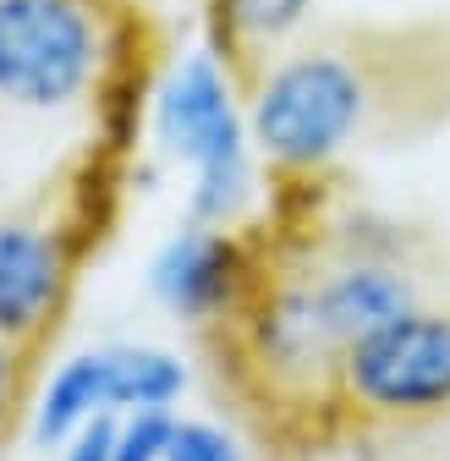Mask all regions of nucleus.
I'll return each mask as SVG.
<instances>
[{
  "mask_svg": "<svg viewBox=\"0 0 450 461\" xmlns=\"http://www.w3.org/2000/svg\"><path fill=\"white\" fill-rule=\"evenodd\" d=\"M143 132L154 154L187 176V220L253 230L269 203V170L248 132V72L209 33L176 44L148 77Z\"/></svg>",
  "mask_w": 450,
  "mask_h": 461,
  "instance_id": "obj_1",
  "label": "nucleus"
},
{
  "mask_svg": "<svg viewBox=\"0 0 450 461\" xmlns=\"http://www.w3.org/2000/svg\"><path fill=\"white\" fill-rule=\"evenodd\" d=\"M390 77L363 44L302 39L248 67V132L269 182H324L384 122Z\"/></svg>",
  "mask_w": 450,
  "mask_h": 461,
  "instance_id": "obj_2",
  "label": "nucleus"
},
{
  "mask_svg": "<svg viewBox=\"0 0 450 461\" xmlns=\"http://www.w3.org/2000/svg\"><path fill=\"white\" fill-rule=\"evenodd\" d=\"M132 28L116 0H0V115L88 122L116 99Z\"/></svg>",
  "mask_w": 450,
  "mask_h": 461,
  "instance_id": "obj_3",
  "label": "nucleus"
},
{
  "mask_svg": "<svg viewBox=\"0 0 450 461\" xmlns=\"http://www.w3.org/2000/svg\"><path fill=\"white\" fill-rule=\"evenodd\" d=\"M335 407L368 429H423L450 418V308L418 303L363 335L335 368Z\"/></svg>",
  "mask_w": 450,
  "mask_h": 461,
  "instance_id": "obj_4",
  "label": "nucleus"
},
{
  "mask_svg": "<svg viewBox=\"0 0 450 461\" xmlns=\"http://www.w3.org/2000/svg\"><path fill=\"white\" fill-rule=\"evenodd\" d=\"M242 374L253 379V390L274 407H329L335 401V368H341V346H335L313 280L302 269V258L264 269L253 303L242 308V319L231 324Z\"/></svg>",
  "mask_w": 450,
  "mask_h": 461,
  "instance_id": "obj_5",
  "label": "nucleus"
},
{
  "mask_svg": "<svg viewBox=\"0 0 450 461\" xmlns=\"http://www.w3.org/2000/svg\"><path fill=\"white\" fill-rule=\"evenodd\" d=\"M302 269L341 352L423 303V280L401 253V237H357V220L313 242L302 253Z\"/></svg>",
  "mask_w": 450,
  "mask_h": 461,
  "instance_id": "obj_6",
  "label": "nucleus"
},
{
  "mask_svg": "<svg viewBox=\"0 0 450 461\" xmlns=\"http://www.w3.org/2000/svg\"><path fill=\"white\" fill-rule=\"evenodd\" d=\"M264 280V258L253 253L248 230H220L182 220L148 253L143 285L165 319L187 330H231Z\"/></svg>",
  "mask_w": 450,
  "mask_h": 461,
  "instance_id": "obj_7",
  "label": "nucleus"
},
{
  "mask_svg": "<svg viewBox=\"0 0 450 461\" xmlns=\"http://www.w3.org/2000/svg\"><path fill=\"white\" fill-rule=\"evenodd\" d=\"M77 280L72 225L50 209L0 214V340L33 352L55 335Z\"/></svg>",
  "mask_w": 450,
  "mask_h": 461,
  "instance_id": "obj_8",
  "label": "nucleus"
},
{
  "mask_svg": "<svg viewBox=\"0 0 450 461\" xmlns=\"http://www.w3.org/2000/svg\"><path fill=\"white\" fill-rule=\"evenodd\" d=\"M99 368L110 418H176L193 390V363L159 340H104Z\"/></svg>",
  "mask_w": 450,
  "mask_h": 461,
  "instance_id": "obj_9",
  "label": "nucleus"
},
{
  "mask_svg": "<svg viewBox=\"0 0 450 461\" xmlns=\"http://www.w3.org/2000/svg\"><path fill=\"white\" fill-rule=\"evenodd\" d=\"M94 423H116L104 407V368H99V346L61 357L28 395L22 407V434L33 450H61Z\"/></svg>",
  "mask_w": 450,
  "mask_h": 461,
  "instance_id": "obj_10",
  "label": "nucleus"
},
{
  "mask_svg": "<svg viewBox=\"0 0 450 461\" xmlns=\"http://www.w3.org/2000/svg\"><path fill=\"white\" fill-rule=\"evenodd\" d=\"M319 0H209V39L248 72L313 33Z\"/></svg>",
  "mask_w": 450,
  "mask_h": 461,
  "instance_id": "obj_11",
  "label": "nucleus"
},
{
  "mask_svg": "<svg viewBox=\"0 0 450 461\" xmlns=\"http://www.w3.org/2000/svg\"><path fill=\"white\" fill-rule=\"evenodd\" d=\"M165 461H253V456H248V439L225 418L176 412L171 429H165Z\"/></svg>",
  "mask_w": 450,
  "mask_h": 461,
  "instance_id": "obj_12",
  "label": "nucleus"
},
{
  "mask_svg": "<svg viewBox=\"0 0 450 461\" xmlns=\"http://www.w3.org/2000/svg\"><path fill=\"white\" fill-rule=\"evenodd\" d=\"M171 418H116L110 423V461H165Z\"/></svg>",
  "mask_w": 450,
  "mask_h": 461,
  "instance_id": "obj_13",
  "label": "nucleus"
},
{
  "mask_svg": "<svg viewBox=\"0 0 450 461\" xmlns=\"http://www.w3.org/2000/svg\"><path fill=\"white\" fill-rule=\"evenodd\" d=\"M22 407H28V352L0 340V445L22 423Z\"/></svg>",
  "mask_w": 450,
  "mask_h": 461,
  "instance_id": "obj_14",
  "label": "nucleus"
},
{
  "mask_svg": "<svg viewBox=\"0 0 450 461\" xmlns=\"http://www.w3.org/2000/svg\"><path fill=\"white\" fill-rule=\"evenodd\" d=\"M55 461H110V423H94L88 434H77L72 445H61Z\"/></svg>",
  "mask_w": 450,
  "mask_h": 461,
  "instance_id": "obj_15",
  "label": "nucleus"
}]
</instances>
